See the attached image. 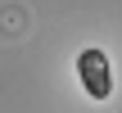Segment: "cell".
<instances>
[{"instance_id":"obj_1","label":"cell","mask_w":122,"mask_h":113,"mask_svg":"<svg viewBox=\"0 0 122 113\" xmlns=\"http://www.w3.org/2000/svg\"><path fill=\"white\" fill-rule=\"evenodd\" d=\"M77 82L91 100H109L113 95V68H109V54L100 45H86L77 54Z\"/></svg>"}]
</instances>
